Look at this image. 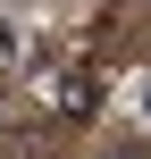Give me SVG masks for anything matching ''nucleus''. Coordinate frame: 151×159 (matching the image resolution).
Masks as SVG:
<instances>
[{
  "label": "nucleus",
  "mask_w": 151,
  "mask_h": 159,
  "mask_svg": "<svg viewBox=\"0 0 151 159\" xmlns=\"http://www.w3.org/2000/svg\"><path fill=\"white\" fill-rule=\"evenodd\" d=\"M126 101H134V117L151 126V75H134V92H126Z\"/></svg>",
  "instance_id": "obj_1"
}]
</instances>
